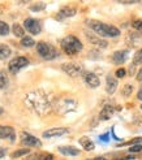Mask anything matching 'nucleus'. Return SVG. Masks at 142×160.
Listing matches in <instances>:
<instances>
[{
  "mask_svg": "<svg viewBox=\"0 0 142 160\" xmlns=\"http://www.w3.org/2000/svg\"><path fill=\"white\" fill-rule=\"evenodd\" d=\"M25 103L31 108L34 109L37 113L39 115H43L47 113L50 111L51 106H50V102L47 100V98L41 92V91H33V92H29L25 98Z\"/></svg>",
  "mask_w": 142,
  "mask_h": 160,
  "instance_id": "f257e3e1",
  "label": "nucleus"
},
{
  "mask_svg": "<svg viewBox=\"0 0 142 160\" xmlns=\"http://www.w3.org/2000/svg\"><path fill=\"white\" fill-rule=\"evenodd\" d=\"M86 25H88L94 33H97L100 37H119L120 35V30L114 25H108V23H103L95 20H88L86 21Z\"/></svg>",
  "mask_w": 142,
  "mask_h": 160,
  "instance_id": "f03ea898",
  "label": "nucleus"
},
{
  "mask_svg": "<svg viewBox=\"0 0 142 160\" xmlns=\"http://www.w3.org/2000/svg\"><path fill=\"white\" fill-rule=\"evenodd\" d=\"M82 47L84 46H82L81 41L74 35H68L61 41V48L64 50V52L68 53V55L78 53L82 50Z\"/></svg>",
  "mask_w": 142,
  "mask_h": 160,
  "instance_id": "7ed1b4c3",
  "label": "nucleus"
},
{
  "mask_svg": "<svg viewBox=\"0 0 142 160\" xmlns=\"http://www.w3.org/2000/svg\"><path fill=\"white\" fill-rule=\"evenodd\" d=\"M37 52L44 60H53L55 58H58V51L55 50V47L46 42L37 43Z\"/></svg>",
  "mask_w": 142,
  "mask_h": 160,
  "instance_id": "20e7f679",
  "label": "nucleus"
},
{
  "mask_svg": "<svg viewBox=\"0 0 142 160\" xmlns=\"http://www.w3.org/2000/svg\"><path fill=\"white\" fill-rule=\"evenodd\" d=\"M61 70H64L65 73L70 77H80L82 76L85 72H84V67L80 65V64L77 62H64L61 65Z\"/></svg>",
  "mask_w": 142,
  "mask_h": 160,
  "instance_id": "39448f33",
  "label": "nucleus"
},
{
  "mask_svg": "<svg viewBox=\"0 0 142 160\" xmlns=\"http://www.w3.org/2000/svg\"><path fill=\"white\" fill-rule=\"evenodd\" d=\"M29 64H30V61L28 58H25V56H17V58H14L13 60L9 61L8 68H9L11 73H17V72H20L22 68L28 67Z\"/></svg>",
  "mask_w": 142,
  "mask_h": 160,
  "instance_id": "423d86ee",
  "label": "nucleus"
},
{
  "mask_svg": "<svg viewBox=\"0 0 142 160\" xmlns=\"http://www.w3.org/2000/svg\"><path fill=\"white\" fill-rule=\"evenodd\" d=\"M23 28L33 35H38L42 31L41 22H39L38 20H35V18H26L25 21H23Z\"/></svg>",
  "mask_w": 142,
  "mask_h": 160,
  "instance_id": "0eeeda50",
  "label": "nucleus"
},
{
  "mask_svg": "<svg viewBox=\"0 0 142 160\" xmlns=\"http://www.w3.org/2000/svg\"><path fill=\"white\" fill-rule=\"evenodd\" d=\"M21 143L26 147H41L42 146L41 141H39L37 137H34V135H31L26 132H23L21 134Z\"/></svg>",
  "mask_w": 142,
  "mask_h": 160,
  "instance_id": "6e6552de",
  "label": "nucleus"
},
{
  "mask_svg": "<svg viewBox=\"0 0 142 160\" xmlns=\"http://www.w3.org/2000/svg\"><path fill=\"white\" fill-rule=\"evenodd\" d=\"M85 35H86V38H88V41L90 43H93L94 46L99 47V48H106V47H107V42L104 41V39H100L99 37H97V35H94L93 33H90V31L86 30Z\"/></svg>",
  "mask_w": 142,
  "mask_h": 160,
  "instance_id": "1a4fd4ad",
  "label": "nucleus"
},
{
  "mask_svg": "<svg viewBox=\"0 0 142 160\" xmlns=\"http://www.w3.org/2000/svg\"><path fill=\"white\" fill-rule=\"evenodd\" d=\"M69 133V129L67 128H53V129H50V130H46L43 133V138H53V137H61Z\"/></svg>",
  "mask_w": 142,
  "mask_h": 160,
  "instance_id": "9d476101",
  "label": "nucleus"
},
{
  "mask_svg": "<svg viewBox=\"0 0 142 160\" xmlns=\"http://www.w3.org/2000/svg\"><path fill=\"white\" fill-rule=\"evenodd\" d=\"M84 79H85V83L89 87H91V89H95V87L100 85L99 77L94 73H84Z\"/></svg>",
  "mask_w": 142,
  "mask_h": 160,
  "instance_id": "9b49d317",
  "label": "nucleus"
},
{
  "mask_svg": "<svg viewBox=\"0 0 142 160\" xmlns=\"http://www.w3.org/2000/svg\"><path fill=\"white\" fill-rule=\"evenodd\" d=\"M128 55L129 51L128 50H120V51H116L112 55V61L115 64H124L125 61L128 60Z\"/></svg>",
  "mask_w": 142,
  "mask_h": 160,
  "instance_id": "f8f14e48",
  "label": "nucleus"
},
{
  "mask_svg": "<svg viewBox=\"0 0 142 160\" xmlns=\"http://www.w3.org/2000/svg\"><path fill=\"white\" fill-rule=\"evenodd\" d=\"M59 152L63 155H67V156H78L81 154V151L74 146H60Z\"/></svg>",
  "mask_w": 142,
  "mask_h": 160,
  "instance_id": "ddd939ff",
  "label": "nucleus"
},
{
  "mask_svg": "<svg viewBox=\"0 0 142 160\" xmlns=\"http://www.w3.org/2000/svg\"><path fill=\"white\" fill-rule=\"evenodd\" d=\"M4 138H9L11 141H14V129L12 126L0 125V139Z\"/></svg>",
  "mask_w": 142,
  "mask_h": 160,
  "instance_id": "4468645a",
  "label": "nucleus"
},
{
  "mask_svg": "<svg viewBox=\"0 0 142 160\" xmlns=\"http://www.w3.org/2000/svg\"><path fill=\"white\" fill-rule=\"evenodd\" d=\"M117 83H119V82H117V79L115 77L107 76V83H106V91H107V94L112 95L116 91V89H117Z\"/></svg>",
  "mask_w": 142,
  "mask_h": 160,
  "instance_id": "2eb2a0df",
  "label": "nucleus"
},
{
  "mask_svg": "<svg viewBox=\"0 0 142 160\" xmlns=\"http://www.w3.org/2000/svg\"><path fill=\"white\" fill-rule=\"evenodd\" d=\"M114 113H115V108L112 106H106V107H103V109L100 111L99 118L103 120V121H104V120H109L114 116Z\"/></svg>",
  "mask_w": 142,
  "mask_h": 160,
  "instance_id": "dca6fc26",
  "label": "nucleus"
},
{
  "mask_svg": "<svg viewBox=\"0 0 142 160\" xmlns=\"http://www.w3.org/2000/svg\"><path fill=\"white\" fill-rule=\"evenodd\" d=\"M77 13L76 8H72V7H63L60 12H59V17H63V18H68V17H72Z\"/></svg>",
  "mask_w": 142,
  "mask_h": 160,
  "instance_id": "f3484780",
  "label": "nucleus"
},
{
  "mask_svg": "<svg viewBox=\"0 0 142 160\" xmlns=\"http://www.w3.org/2000/svg\"><path fill=\"white\" fill-rule=\"evenodd\" d=\"M80 143H81V146L86 150V151H93L94 148H95V145H94V142L88 138V137H81L80 138Z\"/></svg>",
  "mask_w": 142,
  "mask_h": 160,
  "instance_id": "a211bd4d",
  "label": "nucleus"
},
{
  "mask_svg": "<svg viewBox=\"0 0 142 160\" xmlns=\"http://www.w3.org/2000/svg\"><path fill=\"white\" fill-rule=\"evenodd\" d=\"M12 51L7 44H0V60H5L11 56Z\"/></svg>",
  "mask_w": 142,
  "mask_h": 160,
  "instance_id": "6ab92c4d",
  "label": "nucleus"
},
{
  "mask_svg": "<svg viewBox=\"0 0 142 160\" xmlns=\"http://www.w3.org/2000/svg\"><path fill=\"white\" fill-rule=\"evenodd\" d=\"M12 31H13V34L16 37H18V38L25 37V29H22V26L20 25V23H14V25L12 26Z\"/></svg>",
  "mask_w": 142,
  "mask_h": 160,
  "instance_id": "aec40b11",
  "label": "nucleus"
},
{
  "mask_svg": "<svg viewBox=\"0 0 142 160\" xmlns=\"http://www.w3.org/2000/svg\"><path fill=\"white\" fill-rule=\"evenodd\" d=\"M21 46H23V47H33V46H35V41L31 37H23L21 39Z\"/></svg>",
  "mask_w": 142,
  "mask_h": 160,
  "instance_id": "412c9836",
  "label": "nucleus"
},
{
  "mask_svg": "<svg viewBox=\"0 0 142 160\" xmlns=\"http://www.w3.org/2000/svg\"><path fill=\"white\" fill-rule=\"evenodd\" d=\"M9 31H11V29L8 26V23L4 21H0V35L5 37V35L9 34Z\"/></svg>",
  "mask_w": 142,
  "mask_h": 160,
  "instance_id": "4be33fe9",
  "label": "nucleus"
},
{
  "mask_svg": "<svg viewBox=\"0 0 142 160\" xmlns=\"http://www.w3.org/2000/svg\"><path fill=\"white\" fill-rule=\"evenodd\" d=\"M139 64H142V48L141 50H138L136 53H134V56H133V65H139Z\"/></svg>",
  "mask_w": 142,
  "mask_h": 160,
  "instance_id": "5701e85b",
  "label": "nucleus"
},
{
  "mask_svg": "<svg viewBox=\"0 0 142 160\" xmlns=\"http://www.w3.org/2000/svg\"><path fill=\"white\" fill-rule=\"evenodd\" d=\"M8 86V77L4 72H0V89H5Z\"/></svg>",
  "mask_w": 142,
  "mask_h": 160,
  "instance_id": "b1692460",
  "label": "nucleus"
},
{
  "mask_svg": "<svg viewBox=\"0 0 142 160\" xmlns=\"http://www.w3.org/2000/svg\"><path fill=\"white\" fill-rule=\"evenodd\" d=\"M28 154H30V150L29 148H21V150L14 151V152L12 154V158H21V156L28 155Z\"/></svg>",
  "mask_w": 142,
  "mask_h": 160,
  "instance_id": "393cba45",
  "label": "nucleus"
},
{
  "mask_svg": "<svg viewBox=\"0 0 142 160\" xmlns=\"http://www.w3.org/2000/svg\"><path fill=\"white\" fill-rule=\"evenodd\" d=\"M132 92H133V86L132 85H125L124 87H123V97H125V98H129L130 95H132Z\"/></svg>",
  "mask_w": 142,
  "mask_h": 160,
  "instance_id": "a878e982",
  "label": "nucleus"
},
{
  "mask_svg": "<svg viewBox=\"0 0 142 160\" xmlns=\"http://www.w3.org/2000/svg\"><path fill=\"white\" fill-rule=\"evenodd\" d=\"M132 26H133V29H136L138 31H142V20H134L132 22Z\"/></svg>",
  "mask_w": 142,
  "mask_h": 160,
  "instance_id": "bb28decb",
  "label": "nucleus"
},
{
  "mask_svg": "<svg viewBox=\"0 0 142 160\" xmlns=\"http://www.w3.org/2000/svg\"><path fill=\"white\" fill-rule=\"evenodd\" d=\"M142 151V145H133L129 147V152L134 154V152H141Z\"/></svg>",
  "mask_w": 142,
  "mask_h": 160,
  "instance_id": "cd10ccee",
  "label": "nucleus"
},
{
  "mask_svg": "<svg viewBox=\"0 0 142 160\" xmlns=\"http://www.w3.org/2000/svg\"><path fill=\"white\" fill-rule=\"evenodd\" d=\"M44 9V4H35L30 7V11L33 12H38V11H43Z\"/></svg>",
  "mask_w": 142,
  "mask_h": 160,
  "instance_id": "c85d7f7f",
  "label": "nucleus"
},
{
  "mask_svg": "<svg viewBox=\"0 0 142 160\" xmlns=\"http://www.w3.org/2000/svg\"><path fill=\"white\" fill-rule=\"evenodd\" d=\"M125 74H127V72H125L124 68H120V69L116 70V77L117 78H123V77H125Z\"/></svg>",
  "mask_w": 142,
  "mask_h": 160,
  "instance_id": "c756f323",
  "label": "nucleus"
},
{
  "mask_svg": "<svg viewBox=\"0 0 142 160\" xmlns=\"http://www.w3.org/2000/svg\"><path fill=\"white\" fill-rule=\"evenodd\" d=\"M99 139L103 141V142H108V139H109V133H106V134H103V135H100Z\"/></svg>",
  "mask_w": 142,
  "mask_h": 160,
  "instance_id": "7c9ffc66",
  "label": "nucleus"
},
{
  "mask_svg": "<svg viewBox=\"0 0 142 160\" xmlns=\"http://www.w3.org/2000/svg\"><path fill=\"white\" fill-rule=\"evenodd\" d=\"M41 159H42V158L39 156V155H31V156H30L28 160H41Z\"/></svg>",
  "mask_w": 142,
  "mask_h": 160,
  "instance_id": "2f4dec72",
  "label": "nucleus"
},
{
  "mask_svg": "<svg viewBox=\"0 0 142 160\" xmlns=\"http://www.w3.org/2000/svg\"><path fill=\"white\" fill-rule=\"evenodd\" d=\"M43 160H53V156H52L51 154H48V155H46V156L43 158Z\"/></svg>",
  "mask_w": 142,
  "mask_h": 160,
  "instance_id": "473e14b6",
  "label": "nucleus"
},
{
  "mask_svg": "<svg viewBox=\"0 0 142 160\" xmlns=\"http://www.w3.org/2000/svg\"><path fill=\"white\" fill-rule=\"evenodd\" d=\"M137 79H138V81H139V82L142 81V69H141V70L138 72V74H137Z\"/></svg>",
  "mask_w": 142,
  "mask_h": 160,
  "instance_id": "72a5a7b5",
  "label": "nucleus"
},
{
  "mask_svg": "<svg viewBox=\"0 0 142 160\" xmlns=\"http://www.w3.org/2000/svg\"><path fill=\"white\" fill-rule=\"evenodd\" d=\"M5 156V150L4 148H0V159Z\"/></svg>",
  "mask_w": 142,
  "mask_h": 160,
  "instance_id": "f704fd0d",
  "label": "nucleus"
},
{
  "mask_svg": "<svg viewBox=\"0 0 142 160\" xmlns=\"http://www.w3.org/2000/svg\"><path fill=\"white\" fill-rule=\"evenodd\" d=\"M137 98H138L139 100H142V89L138 91V94H137Z\"/></svg>",
  "mask_w": 142,
  "mask_h": 160,
  "instance_id": "c9c22d12",
  "label": "nucleus"
},
{
  "mask_svg": "<svg viewBox=\"0 0 142 160\" xmlns=\"http://www.w3.org/2000/svg\"><path fill=\"white\" fill-rule=\"evenodd\" d=\"M94 160H107V159H106V158H102V156H99V158H95Z\"/></svg>",
  "mask_w": 142,
  "mask_h": 160,
  "instance_id": "e433bc0d",
  "label": "nucleus"
},
{
  "mask_svg": "<svg viewBox=\"0 0 142 160\" xmlns=\"http://www.w3.org/2000/svg\"><path fill=\"white\" fill-rule=\"evenodd\" d=\"M3 112H4V109H3L2 107H0V115H3Z\"/></svg>",
  "mask_w": 142,
  "mask_h": 160,
  "instance_id": "4c0bfd02",
  "label": "nucleus"
},
{
  "mask_svg": "<svg viewBox=\"0 0 142 160\" xmlns=\"http://www.w3.org/2000/svg\"><path fill=\"white\" fill-rule=\"evenodd\" d=\"M141 109H142V104H141Z\"/></svg>",
  "mask_w": 142,
  "mask_h": 160,
  "instance_id": "58836bf2",
  "label": "nucleus"
},
{
  "mask_svg": "<svg viewBox=\"0 0 142 160\" xmlns=\"http://www.w3.org/2000/svg\"><path fill=\"white\" fill-rule=\"evenodd\" d=\"M0 13H2V9H0Z\"/></svg>",
  "mask_w": 142,
  "mask_h": 160,
  "instance_id": "ea45409f",
  "label": "nucleus"
}]
</instances>
